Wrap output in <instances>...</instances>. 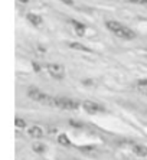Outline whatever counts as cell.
I'll return each instance as SVG.
<instances>
[{"label":"cell","instance_id":"14","mask_svg":"<svg viewBox=\"0 0 147 160\" xmlns=\"http://www.w3.org/2000/svg\"><path fill=\"white\" fill-rule=\"evenodd\" d=\"M32 67H33V69H35V71H36V72H39V71H41V67H39V65H38L36 62H33V63H32Z\"/></svg>","mask_w":147,"mask_h":160},{"label":"cell","instance_id":"11","mask_svg":"<svg viewBox=\"0 0 147 160\" xmlns=\"http://www.w3.org/2000/svg\"><path fill=\"white\" fill-rule=\"evenodd\" d=\"M58 143L62 146H71V140L68 138L66 134H59L58 136Z\"/></svg>","mask_w":147,"mask_h":160},{"label":"cell","instance_id":"13","mask_svg":"<svg viewBox=\"0 0 147 160\" xmlns=\"http://www.w3.org/2000/svg\"><path fill=\"white\" fill-rule=\"evenodd\" d=\"M15 126L18 127V128H25V127H26V121L23 118H19V117H18V118L15 120Z\"/></svg>","mask_w":147,"mask_h":160},{"label":"cell","instance_id":"5","mask_svg":"<svg viewBox=\"0 0 147 160\" xmlns=\"http://www.w3.org/2000/svg\"><path fill=\"white\" fill-rule=\"evenodd\" d=\"M48 72L53 78H63L65 77V68L61 63H48Z\"/></svg>","mask_w":147,"mask_h":160},{"label":"cell","instance_id":"6","mask_svg":"<svg viewBox=\"0 0 147 160\" xmlns=\"http://www.w3.org/2000/svg\"><path fill=\"white\" fill-rule=\"evenodd\" d=\"M28 134H29L30 137H33V138H42L45 133H43V128H42V127L32 126V127L28 128Z\"/></svg>","mask_w":147,"mask_h":160},{"label":"cell","instance_id":"15","mask_svg":"<svg viewBox=\"0 0 147 160\" xmlns=\"http://www.w3.org/2000/svg\"><path fill=\"white\" fill-rule=\"evenodd\" d=\"M61 2H63L65 4H69V6H74V0H61Z\"/></svg>","mask_w":147,"mask_h":160},{"label":"cell","instance_id":"8","mask_svg":"<svg viewBox=\"0 0 147 160\" xmlns=\"http://www.w3.org/2000/svg\"><path fill=\"white\" fill-rule=\"evenodd\" d=\"M26 19H28L32 25H35V26L42 25V18L39 15H35V13H28V15H26Z\"/></svg>","mask_w":147,"mask_h":160},{"label":"cell","instance_id":"17","mask_svg":"<svg viewBox=\"0 0 147 160\" xmlns=\"http://www.w3.org/2000/svg\"><path fill=\"white\" fill-rule=\"evenodd\" d=\"M69 123L72 124V126H75V127H82V124H81V123H75V121H74V120H71Z\"/></svg>","mask_w":147,"mask_h":160},{"label":"cell","instance_id":"4","mask_svg":"<svg viewBox=\"0 0 147 160\" xmlns=\"http://www.w3.org/2000/svg\"><path fill=\"white\" fill-rule=\"evenodd\" d=\"M82 108H84L88 114H98V112L105 111V108H104L103 105L97 104L94 101H84V102H82Z\"/></svg>","mask_w":147,"mask_h":160},{"label":"cell","instance_id":"2","mask_svg":"<svg viewBox=\"0 0 147 160\" xmlns=\"http://www.w3.org/2000/svg\"><path fill=\"white\" fill-rule=\"evenodd\" d=\"M28 95H29L30 100L36 101V102H41L43 105H53V98L51 95H48V94L39 91L38 88H30L28 91Z\"/></svg>","mask_w":147,"mask_h":160},{"label":"cell","instance_id":"18","mask_svg":"<svg viewBox=\"0 0 147 160\" xmlns=\"http://www.w3.org/2000/svg\"><path fill=\"white\" fill-rule=\"evenodd\" d=\"M19 2H20V3H28L29 0H19Z\"/></svg>","mask_w":147,"mask_h":160},{"label":"cell","instance_id":"1","mask_svg":"<svg viewBox=\"0 0 147 160\" xmlns=\"http://www.w3.org/2000/svg\"><path fill=\"white\" fill-rule=\"evenodd\" d=\"M107 29L110 30V32H113L115 36L127 39V41L136 38V33H134L130 28L124 26V25H121L120 22H115V20H108V22H107Z\"/></svg>","mask_w":147,"mask_h":160},{"label":"cell","instance_id":"3","mask_svg":"<svg viewBox=\"0 0 147 160\" xmlns=\"http://www.w3.org/2000/svg\"><path fill=\"white\" fill-rule=\"evenodd\" d=\"M53 105L58 107L59 110H66V111H74V110H78V107H79L77 101L66 97H55L53 98Z\"/></svg>","mask_w":147,"mask_h":160},{"label":"cell","instance_id":"20","mask_svg":"<svg viewBox=\"0 0 147 160\" xmlns=\"http://www.w3.org/2000/svg\"><path fill=\"white\" fill-rule=\"evenodd\" d=\"M141 3H147V0H141Z\"/></svg>","mask_w":147,"mask_h":160},{"label":"cell","instance_id":"21","mask_svg":"<svg viewBox=\"0 0 147 160\" xmlns=\"http://www.w3.org/2000/svg\"><path fill=\"white\" fill-rule=\"evenodd\" d=\"M146 114H147V110H146Z\"/></svg>","mask_w":147,"mask_h":160},{"label":"cell","instance_id":"19","mask_svg":"<svg viewBox=\"0 0 147 160\" xmlns=\"http://www.w3.org/2000/svg\"><path fill=\"white\" fill-rule=\"evenodd\" d=\"M131 2H140V3H141V0H131Z\"/></svg>","mask_w":147,"mask_h":160},{"label":"cell","instance_id":"7","mask_svg":"<svg viewBox=\"0 0 147 160\" xmlns=\"http://www.w3.org/2000/svg\"><path fill=\"white\" fill-rule=\"evenodd\" d=\"M133 153L139 157H146L147 156V147L143 144H133Z\"/></svg>","mask_w":147,"mask_h":160},{"label":"cell","instance_id":"12","mask_svg":"<svg viewBox=\"0 0 147 160\" xmlns=\"http://www.w3.org/2000/svg\"><path fill=\"white\" fill-rule=\"evenodd\" d=\"M32 149H33V152H36V153H43L45 146L42 144V143H35V144L32 146Z\"/></svg>","mask_w":147,"mask_h":160},{"label":"cell","instance_id":"10","mask_svg":"<svg viewBox=\"0 0 147 160\" xmlns=\"http://www.w3.org/2000/svg\"><path fill=\"white\" fill-rule=\"evenodd\" d=\"M72 25L75 26V32H77V35L82 36V35L85 33V26H84V25H81V23H78L77 20H72Z\"/></svg>","mask_w":147,"mask_h":160},{"label":"cell","instance_id":"9","mask_svg":"<svg viewBox=\"0 0 147 160\" xmlns=\"http://www.w3.org/2000/svg\"><path fill=\"white\" fill-rule=\"evenodd\" d=\"M69 48H72V49H77V51H82V52H87V53H89L91 52V49L89 48H87V46H84L82 43H69Z\"/></svg>","mask_w":147,"mask_h":160},{"label":"cell","instance_id":"16","mask_svg":"<svg viewBox=\"0 0 147 160\" xmlns=\"http://www.w3.org/2000/svg\"><path fill=\"white\" fill-rule=\"evenodd\" d=\"M140 87H147V79H143V81H139Z\"/></svg>","mask_w":147,"mask_h":160}]
</instances>
